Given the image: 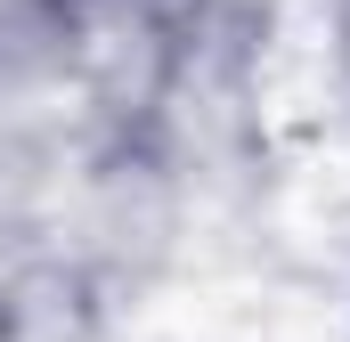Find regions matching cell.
Returning a JSON list of instances; mask_svg holds the SVG:
<instances>
[{"instance_id":"cell-1","label":"cell","mask_w":350,"mask_h":342,"mask_svg":"<svg viewBox=\"0 0 350 342\" xmlns=\"http://www.w3.org/2000/svg\"><path fill=\"white\" fill-rule=\"evenodd\" d=\"M334 8H342V16H350V0H334Z\"/></svg>"}]
</instances>
